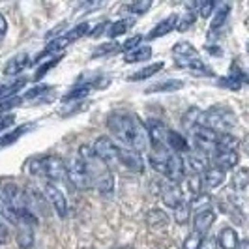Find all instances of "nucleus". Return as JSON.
<instances>
[{"instance_id":"obj_1","label":"nucleus","mask_w":249,"mask_h":249,"mask_svg":"<svg viewBox=\"0 0 249 249\" xmlns=\"http://www.w3.org/2000/svg\"><path fill=\"white\" fill-rule=\"evenodd\" d=\"M109 129L118 141H122L124 144L129 146V150L133 152H144L148 150V135L144 125L139 122L137 116L129 114V112H114L109 116Z\"/></svg>"},{"instance_id":"obj_2","label":"nucleus","mask_w":249,"mask_h":249,"mask_svg":"<svg viewBox=\"0 0 249 249\" xmlns=\"http://www.w3.org/2000/svg\"><path fill=\"white\" fill-rule=\"evenodd\" d=\"M79 156L87 165L90 184L98 187L100 193H103V195H111L112 189H114V176H112L111 169L94 154L92 146H81Z\"/></svg>"},{"instance_id":"obj_3","label":"nucleus","mask_w":249,"mask_h":249,"mask_svg":"<svg viewBox=\"0 0 249 249\" xmlns=\"http://www.w3.org/2000/svg\"><path fill=\"white\" fill-rule=\"evenodd\" d=\"M236 124V116L225 105H213L212 109H208L206 112H202V122L200 125H206L213 131L221 129L223 133H229L231 127H234Z\"/></svg>"},{"instance_id":"obj_4","label":"nucleus","mask_w":249,"mask_h":249,"mask_svg":"<svg viewBox=\"0 0 249 249\" xmlns=\"http://www.w3.org/2000/svg\"><path fill=\"white\" fill-rule=\"evenodd\" d=\"M66 173H68L70 184H71L75 189H79V191H87V189L92 187V184H90V176H88V171H87V165H85V161L81 160L79 154H75L73 158L66 163Z\"/></svg>"},{"instance_id":"obj_5","label":"nucleus","mask_w":249,"mask_h":249,"mask_svg":"<svg viewBox=\"0 0 249 249\" xmlns=\"http://www.w3.org/2000/svg\"><path fill=\"white\" fill-rule=\"evenodd\" d=\"M41 167H43V178L51 180L49 184H68V173H66V161L58 156H47L41 158Z\"/></svg>"},{"instance_id":"obj_6","label":"nucleus","mask_w":249,"mask_h":249,"mask_svg":"<svg viewBox=\"0 0 249 249\" xmlns=\"http://www.w3.org/2000/svg\"><path fill=\"white\" fill-rule=\"evenodd\" d=\"M92 150H94V154H96L107 167L118 163V144H114L109 137H100L94 142Z\"/></svg>"},{"instance_id":"obj_7","label":"nucleus","mask_w":249,"mask_h":249,"mask_svg":"<svg viewBox=\"0 0 249 249\" xmlns=\"http://www.w3.org/2000/svg\"><path fill=\"white\" fill-rule=\"evenodd\" d=\"M163 175L171 180V184H176V186H178V182H182L186 178V167H184V160L180 154H175V152L169 154Z\"/></svg>"},{"instance_id":"obj_8","label":"nucleus","mask_w":249,"mask_h":249,"mask_svg":"<svg viewBox=\"0 0 249 249\" xmlns=\"http://www.w3.org/2000/svg\"><path fill=\"white\" fill-rule=\"evenodd\" d=\"M43 193H45V199L49 200L51 208H54V212L60 217H66L68 215V200H66V195L58 189V186H53L47 182L43 187Z\"/></svg>"},{"instance_id":"obj_9","label":"nucleus","mask_w":249,"mask_h":249,"mask_svg":"<svg viewBox=\"0 0 249 249\" xmlns=\"http://www.w3.org/2000/svg\"><path fill=\"white\" fill-rule=\"evenodd\" d=\"M191 133H193L197 148L202 150V154L206 150H215V141H217V135H219L217 131H213L206 125H197V127L191 129Z\"/></svg>"},{"instance_id":"obj_10","label":"nucleus","mask_w":249,"mask_h":249,"mask_svg":"<svg viewBox=\"0 0 249 249\" xmlns=\"http://www.w3.org/2000/svg\"><path fill=\"white\" fill-rule=\"evenodd\" d=\"M142 125H144V129H146L148 142L152 144V146H165V137H167L169 127L163 124L161 120L150 118V120H146Z\"/></svg>"},{"instance_id":"obj_11","label":"nucleus","mask_w":249,"mask_h":249,"mask_svg":"<svg viewBox=\"0 0 249 249\" xmlns=\"http://www.w3.org/2000/svg\"><path fill=\"white\" fill-rule=\"evenodd\" d=\"M118 163H122L125 169H129L133 173L144 171V161H142L141 154L129 148H124V146H118Z\"/></svg>"},{"instance_id":"obj_12","label":"nucleus","mask_w":249,"mask_h":249,"mask_svg":"<svg viewBox=\"0 0 249 249\" xmlns=\"http://www.w3.org/2000/svg\"><path fill=\"white\" fill-rule=\"evenodd\" d=\"M15 229H17V244H19V248L28 249L34 244V225L19 219Z\"/></svg>"},{"instance_id":"obj_13","label":"nucleus","mask_w":249,"mask_h":249,"mask_svg":"<svg viewBox=\"0 0 249 249\" xmlns=\"http://www.w3.org/2000/svg\"><path fill=\"white\" fill-rule=\"evenodd\" d=\"M184 167H187L193 175H202L208 171V158L202 154V152H191L187 154L186 161H184Z\"/></svg>"},{"instance_id":"obj_14","label":"nucleus","mask_w":249,"mask_h":249,"mask_svg":"<svg viewBox=\"0 0 249 249\" xmlns=\"http://www.w3.org/2000/svg\"><path fill=\"white\" fill-rule=\"evenodd\" d=\"M215 223V212L212 208H206L202 212L195 213V219H193V225H195V232H199L204 236V232H208L212 229V225Z\"/></svg>"},{"instance_id":"obj_15","label":"nucleus","mask_w":249,"mask_h":249,"mask_svg":"<svg viewBox=\"0 0 249 249\" xmlns=\"http://www.w3.org/2000/svg\"><path fill=\"white\" fill-rule=\"evenodd\" d=\"M161 199L165 202V206L169 208H175L176 204H180L184 197H182V189L176 186V184H165L161 187Z\"/></svg>"},{"instance_id":"obj_16","label":"nucleus","mask_w":249,"mask_h":249,"mask_svg":"<svg viewBox=\"0 0 249 249\" xmlns=\"http://www.w3.org/2000/svg\"><path fill=\"white\" fill-rule=\"evenodd\" d=\"M165 146L169 150H173L175 154H180V152H189V142L184 135L176 133V131H167V137H165Z\"/></svg>"},{"instance_id":"obj_17","label":"nucleus","mask_w":249,"mask_h":249,"mask_svg":"<svg viewBox=\"0 0 249 249\" xmlns=\"http://www.w3.org/2000/svg\"><path fill=\"white\" fill-rule=\"evenodd\" d=\"M178 15H169L167 19H163L161 23H158V25L152 28V32L148 34V39H156V37H161L165 34H169L171 30H175L176 25H178Z\"/></svg>"},{"instance_id":"obj_18","label":"nucleus","mask_w":249,"mask_h":249,"mask_svg":"<svg viewBox=\"0 0 249 249\" xmlns=\"http://www.w3.org/2000/svg\"><path fill=\"white\" fill-rule=\"evenodd\" d=\"M213 163H215V169L219 171H231L234 169L238 163V154L236 152H215V158H213Z\"/></svg>"},{"instance_id":"obj_19","label":"nucleus","mask_w":249,"mask_h":249,"mask_svg":"<svg viewBox=\"0 0 249 249\" xmlns=\"http://www.w3.org/2000/svg\"><path fill=\"white\" fill-rule=\"evenodd\" d=\"M238 232L232 227H225L223 231L219 232V246L223 249H238Z\"/></svg>"},{"instance_id":"obj_20","label":"nucleus","mask_w":249,"mask_h":249,"mask_svg":"<svg viewBox=\"0 0 249 249\" xmlns=\"http://www.w3.org/2000/svg\"><path fill=\"white\" fill-rule=\"evenodd\" d=\"M184 87V81L180 79H169V81H163V83H156L152 87L146 88L148 94H154V92H176Z\"/></svg>"},{"instance_id":"obj_21","label":"nucleus","mask_w":249,"mask_h":249,"mask_svg":"<svg viewBox=\"0 0 249 249\" xmlns=\"http://www.w3.org/2000/svg\"><path fill=\"white\" fill-rule=\"evenodd\" d=\"M238 139L231 133H221L215 141V152H236Z\"/></svg>"},{"instance_id":"obj_22","label":"nucleus","mask_w":249,"mask_h":249,"mask_svg":"<svg viewBox=\"0 0 249 249\" xmlns=\"http://www.w3.org/2000/svg\"><path fill=\"white\" fill-rule=\"evenodd\" d=\"M223 182H225V173L219 171V169H215V167L208 169L206 175H204V180H202V184L206 187H210V189H215V187L223 186Z\"/></svg>"},{"instance_id":"obj_23","label":"nucleus","mask_w":249,"mask_h":249,"mask_svg":"<svg viewBox=\"0 0 249 249\" xmlns=\"http://www.w3.org/2000/svg\"><path fill=\"white\" fill-rule=\"evenodd\" d=\"M28 54H17L13 60H10V64L4 68V73L6 75H17L21 73L23 70H25L26 66H28Z\"/></svg>"},{"instance_id":"obj_24","label":"nucleus","mask_w":249,"mask_h":249,"mask_svg":"<svg viewBox=\"0 0 249 249\" xmlns=\"http://www.w3.org/2000/svg\"><path fill=\"white\" fill-rule=\"evenodd\" d=\"M152 56V49L148 45H142V47H137L133 51H127V54L124 56V60L127 64H133V62H142V60H148Z\"/></svg>"},{"instance_id":"obj_25","label":"nucleus","mask_w":249,"mask_h":249,"mask_svg":"<svg viewBox=\"0 0 249 249\" xmlns=\"http://www.w3.org/2000/svg\"><path fill=\"white\" fill-rule=\"evenodd\" d=\"M163 70V62H156V64H150L146 68H142V70H139L135 71L133 75H129V81H144V79H148L152 75L160 73Z\"/></svg>"},{"instance_id":"obj_26","label":"nucleus","mask_w":249,"mask_h":249,"mask_svg":"<svg viewBox=\"0 0 249 249\" xmlns=\"http://www.w3.org/2000/svg\"><path fill=\"white\" fill-rule=\"evenodd\" d=\"M133 25H135V19H133V17H129V19H120V21L109 25V36L111 37L122 36V34H125Z\"/></svg>"},{"instance_id":"obj_27","label":"nucleus","mask_w":249,"mask_h":249,"mask_svg":"<svg viewBox=\"0 0 249 249\" xmlns=\"http://www.w3.org/2000/svg\"><path fill=\"white\" fill-rule=\"evenodd\" d=\"M176 58H195L197 56V49L191 45V43H187V41H180V43H176L175 49H173Z\"/></svg>"},{"instance_id":"obj_28","label":"nucleus","mask_w":249,"mask_h":249,"mask_svg":"<svg viewBox=\"0 0 249 249\" xmlns=\"http://www.w3.org/2000/svg\"><path fill=\"white\" fill-rule=\"evenodd\" d=\"M0 217H2L4 221H10L12 225H17V221H19V217H17L15 210L6 202V199H4L2 195H0Z\"/></svg>"},{"instance_id":"obj_29","label":"nucleus","mask_w":249,"mask_h":249,"mask_svg":"<svg viewBox=\"0 0 249 249\" xmlns=\"http://www.w3.org/2000/svg\"><path fill=\"white\" fill-rule=\"evenodd\" d=\"M90 90H92V85L87 83V85H83V87H77L73 88L71 92H68L66 96L62 98L64 103H68V101H73V100H81V98H87L88 94H90Z\"/></svg>"},{"instance_id":"obj_30","label":"nucleus","mask_w":249,"mask_h":249,"mask_svg":"<svg viewBox=\"0 0 249 249\" xmlns=\"http://www.w3.org/2000/svg\"><path fill=\"white\" fill-rule=\"evenodd\" d=\"M189 212H191V208H189V202L186 200H182L180 204H176L175 206V221L180 225H184L189 221Z\"/></svg>"},{"instance_id":"obj_31","label":"nucleus","mask_w":249,"mask_h":249,"mask_svg":"<svg viewBox=\"0 0 249 249\" xmlns=\"http://www.w3.org/2000/svg\"><path fill=\"white\" fill-rule=\"evenodd\" d=\"M210 195H206V193H199V195H195L193 200L189 202V208L191 210H197V212H202V210H206V208H210Z\"/></svg>"},{"instance_id":"obj_32","label":"nucleus","mask_w":249,"mask_h":249,"mask_svg":"<svg viewBox=\"0 0 249 249\" xmlns=\"http://www.w3.org/2000/svg\"><path fill=\"white\" fill-rule=\"evenodd\" d=\"M88 28H90L88 23H81V25H77L75 28H71V30H70L64 37H66L70 43H73V41H77L79 37H83L85 34H88Z\"/></svg>"},{"instance_id":"obj_33","label":"nucleus","mask_w":249,"mask_h":249,"mask_svg":"<svg viewBox=\"0 0 249 249\" xmlns=\"http://www.w3.org/2000/svg\"><path fill=\"white\" fill-rule=\"evenodd\" d=\"M217 8V6H215ZM229 12H231V8L227 6V4H221L219 8H217V12L213 13V21H212V30H215L217 26H221L225 23V19H227V15H229Z\"/></svg>"},{"instance_id":"obj_34","label":"nucleus","mask_w":249,"mask_h":249,"mask_svg":"<svg viewBox=\"0 0 249 249\" xmlns=\"http://www.w3.org/2000/svg\"><path fill=\"white\" fill-rule=\"evenodd\" d=\"M28 127H30V125H21V127H17V129L12 131V133H8V135L0 137V148H2V146H8V144H12V142H15L17 139L21 137V133H25Z\"/></svg>"},{"instance_id":"obj_35","label":"nucleus","mask_w":249,"mask_h":249,"mask_svg":"<svg viewBox=\"0 0 249 249\" xmlns=\"http://www.w3.org/2000/svg\"><path fill=\"white\" fill-rule=\"evenodd\" d=\"M148 223L154 225V227H165V225L169 223V217H167V213L161 212V210H152L148 213Z\"/></svg>"},{"instance_id":"obj_36","label":"nucleus","mask_w":249,"mask_h":249,"mask_svg":"<svg viewBox=\"0 0 249 249\" xmlns=\"http://www.w3.org/2000/svg\"><path fill=\"white\" fill-rule=\"evenodd\" d=\"M23 103V98H19V96H12V98H6V100L0 103V114H8V112L15 109V107H19Z\"/></svg>"},{"instance_id":"obj_37","label":"nucleus","mask_w":249,"mask_h":249,"mask_svg":"<svg viewBox=\"0 0 249 249\" xmlns=\"http://www.w3.org/2000/svg\"><path fill=\"white\" fill-rule=\"evenodd\" d=\"M202 240H204V236L193 231V232H191V234L186 238V242H184V249H200V244H202Z\"/></svg>"},{"instance_id":"obj_38","label":"nucleus","mask_w":249,"mask_h":249,"mask_svg":"<svg viewBox=\"0 0 249 249\" xmlns=\"http://www.w3.org/2000/svg\"><path fill=\"white\" fill-rule=\"evenodd\" d=\"M58 60H60V56H56V58H53L51 62L43 64V66H41V68H39V70L36 71V75H34V79H36V81H39V79H41V77H43L45 73H47V71H49V70L53 68V66H56V64H58Z\"/></svg>"},{"instance_id":"obj_39","label":"nucleus","mask_w":249,"mask_h":249,"mask_svg":"<svg viewBox=\"0 0 249 249\" xmlns=\"http://www.w3.org/2000/svg\"><path fill=\"white\" fill-rule=\"evenodd\" d=\"M193 23H195V13H187V15L184 17V19H182V21L178 19V25H176V28H178L180 32H186L187 26H191Z\"/></svg>"},{"instance_id":"obj_40","label":"nucleus","mask_w":249,"mask_h":249,"mask_svg":"<svg viewBox=\"0 0 249 249\" xmlns=\"http://www.w3.org/2000/svg\"><path fill=\"white\" fill-rule=\"evenodd\" d=\"M116 41L114 43H103V45H100L98 49L92 53V56H101V54H107V53H112V51H116Z\"/></svg>"},{"instance_id":"obj_41","label":"nucleus","mask_w":249,"mask_h":249,"mask_svg":"<svg viewBox=\"0 0 249 249\" xmlns=\"http://www.w3.org/2000/svg\"><path fill=\"white\" fill-rule=\"evenodd\" d=\"M152 6V2H135V4H129L127 10L131 13H144Z\"/></svg>"},{"instance_id":"obj_42","label":"nucleus","mask_w":249,"mask_h":249,"mask_svg":"<svg viewBox=\"0 0 249 249\" xmlns=\"http://www.w3.org/2000/svg\"><path fill=\"white\" fill-rule=\"evenodd\" d=\"M49 90V87H45V85H39V87H34L30 92H26L25 94V100H34L36 96H41L43 92H47Z\"/></svg>"},{"instance_id":"obj_43","label":"nucleus","mask_w":249,"mask_h":249,"mask_svg":"<svg viewBox=\"0 0 249 249\" xmlns=\"http://www.w3.org/2000/svg\"><path fill=\"white\" fill-rule=\"evenodd\" d=\"M141 41H142V36H131L129 37V39H127V41H125L124 43V49L125 51H133V49H137V45L139 43H141Z\"/></svg>"},{"instance_id":"obj_44","label":"nucleus","mask_w":249,"mask_h":249,"mask_svg":"<svg viewBox=\"0 0 249 249\" xmlns=\"http://www.w3.org/2000/svg\"><path fill=\"white\" fill-rule=\"evenodd\" d=\"M215 6H217V4H213V2H206V4H202V6H200L199 15L200 17H210L212 12L215 10Z\"/></svg>"},{"instance_id":"obj_45","label":"nucleus","mask_w":249,"mask_h":249,"mask_svg":"<svg viewBox=\"0 0 249 249\" xmlns=\"http://www.w3.org/2000/svg\"><path fill=\"white\" fill-rule=\"evenodd\" d=\"M8 238H10L8 225H6V221L0 217V244H6V242H8Z\"/></svg>"},{"instance_id":"obj_46","label":"nucleus","mask_w":249,"mask_h":249,"mask_svg":"<svg viewBox=\"0 0 249 249\" xmlns=\"http://www.w3.org/2000/svg\"><path fill=\"white\" fill-rule=\"evenodd\" d=\"M13 122H15V116H13V114H4V116H0V131H4L6 127L13 125Z\"/></svg>"},{"instance_id":"obj_47","label":"nucleus","mask_w":249,"mask_h":249,"mask_svg":"<svg viewBox=\"0 0 249 249\" xmlns=\"http://www.w3.org/2000/svg\"><path fill=\"white\" fill-rule=\"evenodd\" d=\"M8 34V23H6V19H4V15L0 13V41L6 37Z\"/></svg>"},{"instance_id":"obj_48","label":"nucleus","mask_w":249,"mask_h":249,"mask_svg":"<svg viewBox=\"0 0 249 249\" xmlns=\"http://www.w3.org/2000/svg\"><path fill=\"white\" fill-rule=\"evenodd\" d=\"M103 28H109V23H107V21H103L101 25H98L96 28H94V30H92V32H88V34H90L92 37H98L101 32H103Z\"/></svg>"},{"instance_id":"obj_49","label":"nucleus","mask_w":249,"mask_h":249,"mask_svg":"<svg viewBox=\"0 0 249 249\" xmlns=\"http://www.w3.org/2000/svg\"><path fill=\"white\" fill-rule=\"evenodd\" d=\"M200 248L202 249H215L217 248V242H215V238H206V240L200 244Z\"/></svg>"},{"instance_id":"obj_50","label":"nucleus","mask_w":249,"mask_h":249,"mask_svg":"<svg viewBox=\"0 0 249 249\" xmlns=\"http://www.w3.org/2000/svg\"><path fill=\"white\" fill-rule=\"evenodd\" d=\"M6 90H8V85H0V98L6 96Z\"/></svg>"}]
</instances>
